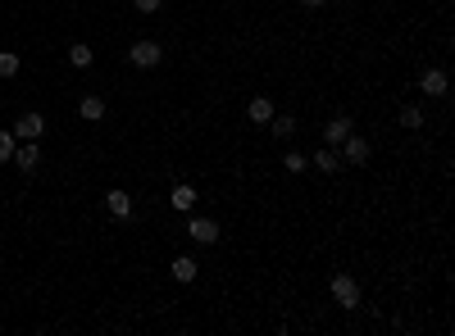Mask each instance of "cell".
Wrapping results in <instances>:
<instances>
[{"label": "cell", "instance_id": "1", "mask_svg": "<svg viewBox=\"0 0 455 336\" xmlns=\"http://www.w3.org/2000/svg\"><path fill=\"white\" fill-rule=\"evenodd\" d=\"M128 59H132L137 68H155V64L164 59V46H160V41H146V37H141V41H132Z\"/></svg>", "mask_w": 455, "mask_h": 336}, {"label": "cell", "instance_id": "2", "mask_svg": "<svg viewBox=\"0 0 455 336\" xmlns=\"http://www.w3.org/2000/svg\"><path fill=\"white\" fill-rule=\"evenodd\" d=\"M333 300L342 304V309H355V304H360V286H355L351 273H337V277H333Z\"/></svg>", "mask_w": 455, "mask_h": 336}, {"label": "cell", "instance_id": "3", "mask_svg": "<svg viewBox=\"0 0 455 336\" xmlns=\"http://www.w3.org/2000/svg\"><path fill=\"white\" fill-rule=\"evenodd\" d=\"M41 132H46V119L37 114V109H28V114L14 123V141H37Z\"/></svg>", "mask_w": 455, "mask_h": 336}, {"label": "cell", "instance_id": "4", "mask_svg": "<svg viewBox=\"0 0 455 336\" xmlns=\"http://www.w3.org/2000/svg\"><path fill=\"white\" fill-rule=\"evenodd\" d=\"M337 155H342L346 164H355V168H360V164H369V155H373V146H369L364 137H355V132H351L346 141H342V150H337Z\"/></svg>", "mask_w": 455, "mask_h": 336}, {"label": "cell", "instance_id": "5", "mask_svg": "<svg viewBox=\"0 0 455 336\" xmlns=\"http://www.w3.org/2000/svg\"><path fill=\"white\" fill-rule=\"evenodd\" d=\"M187 237H192L196 246H214V241H219V223H214V218H192V223H187Z\"/></svg>", "mask_w": 455, "mask_h": 336}, {"label": "cell", "instance_id": "6", "mask_svg": "<svg viewBox=\"0 0 455 336\" xmlns=\"http://www.w3.org/2000/svg\"><path fill=\"white\" fill-rule=\"evenodd\" d=\"M419 87L428 91V96H446V91H451V77H446V68H423Z\"/></svg>", "mask_w": 455, "mask_h": 336}, {"label": "cell", "instance_id": "7", "mask_svg": "<svg viewBox=\"0 0 455 336\" xmlns=\"http://www.w3.org/2000/svg\"><path fill=\"white\" fill-rule=\"evenodd\" d=\"M10 164H19L23 173H37V164H41V150H37V141L14 146V159H10Z\"/></svg>", "mask_w": 455, "mask_h": 336}, {"label": "cell", "instance_id": "8", "mask_svg": "<svg viewBox=\"0 0 455 336\" xmlns=\"http://www.w3.org/2000/svg\"><path fill=\"white\" fill-rule=\"evenodd\" d=\"M351 132H355V128H351V119H346V114H337V119H328V128H324V141H328V146H342V141L351 137Z\"/></svg>", "mask_w": 455, "mask_h": 336}, {"label": "cell", "instance_id": "9", "mask_svg": "<svg viewBox=\"0 0 455 336\" xmlns=\"http://www.w3.org/2000/svg\"><path fill=\"white\" fill-rule=\"evenodd\" d=\"M310 164H319V173H337V168H342V155H337V146H319V150L310 155Z\"/></svg>", "mask_w": 455, "mask_h": 336}, {"label": "cell", "instance_id": "10", "mask_svg": "<svg viewBox=\"0 0 455 336\" xmlns=\"http://www.w3.org/2000/svg\"><path fill=\"white\" fill-rule=\"evenodd\" d=\"M246 119H250V123H269V119H273V100H269V96H255V100L246 105Z\"/></svg>", "mask_w": 455, "mask_h": 336}, {"label": "cell", "instance_id": "11", "mask_svg": "<svg viewBox=\"0 0 455 336\" xmlns=\"http://www.w3.org/2000/svg\"><path fill=\"white\" fill-rule=\"evenodd\" d=\"M196 273H201V264L192 255H178L174 259V282H196Z\"/></svg>", "mask_w": 455, "mask_h": 336}, {"label": "cell", "instance_id": "12", "mask_svg": "<svg viewBox=\"0 0 455 336\" xmlns=\"http://www.w3.org/2000/svg\"><path fill=\"white\" fill-rule=\"evenodd\" d=\"M196 200H201V195H196L192 182H178L174 186V209H183V214H187V209H196Z\"/></svg>", "mask_w": 455, "mask_h": 336}, {"label": "cell", "instance_id": "13", "mask_svg": "<svg viewBox=\"0 0 455 336\" xmlns=\"http://www.w3.org/2000/svg\"><path fill=\"white\" fill-rule=\"evenodd\" d=\"M105 205H109V214H114V218H128L132 214V195L128 191H109Z\"/></svg>", "mask_w": 455, "mask_h": 336}, {"label": "cell", "instance_id": "14", "mask_svg": "<svg viewBox=\"0 0 455 336\" xmlns=\"http://www.w3.org/2000/svg\"><path fill=\"white\" fill-rule=\"evenodd\" d=\"M77 114H82L87 123H100V119H105V100H100V96H82V105H77Z\"/></svg>", "mask_w": 455, "mask_h": 336}, {"label": "cell", "instance_id": "15", "mask_svg": "<svg viewBox=\"0 0 455 336\" xmlns=\"http://www.w3.org/2000/svg\"><path fill=\"white\" fill-rule=\"evenodd\" d=\"M269 132L278 137V141H287V137H296V119H292V114H282V119L273 114V119H269Z\"/></svg>", "mask_w": 455, "mask_h": 336}, {"label": "cell", "instance_id": "16", "mask_svg": "<svg viewBox=\"0 0 455 336\" xmlns=\"http://www.w3.org/2000/svg\"><path fill=\"white\" fill-rule=\"evenodd\" d=\"M91 59H96V55H91V46L87 41H77V46H68V64L73 68H87Z\"/></svg>", "mask_w": 455, "mask_h": 336}, {"label": "cell", "instance_id": "17", "mask_svg": "<svg viewBox=\"0 0 455 336\" xmlns=\"http://www.w3.org/2000/svg\"><path fill=\"white\" fill-rule=\"evenodd\" d=\"M401 128H405V132H419V128H423V109H419V105H405V109H401Z\"/></svg>", "mask_w": 455, "mask_h": 336}, {"label": "cell", "instance_id": "18", "mask_svg": "<svg viewBox=\"0 0 455 336\" xmlns=\"http://www.w3.org/2000/svg\"><path fill=\"white\" fill-rule=\"evenodd\" d=\"M282 164H287V173H305V168H310V155L287 150V155H282Z\"/></svg>", "mask_w": 455, "mask_h": 336}, {"label": "cell", "instance_id": "19", "mask_svg": "<svg viewBox=\"0 0 455 336\" xmlns=\"http://www.w3.org/2000/svg\"><path fill=\"white\" fill-rule=\"evenodd\" d=\"M19 64H23V59L14 50H0V77H14V73H19Z\"/></svg>", "mask_w": 455, "mask_h": 336}, {"label": "cell", "instance_id": "20", "mask_svg": "<svg viewBox=\"0 0 455 336\" xmlns=\"http://www.w3.org/2000/svg\"><path fill=\"white\" fill-rule=\"evenodd\" d=\"M14 132H0V159H14Z\"/></svg>", "mask_w": 455, "mask_h": 336}, {"label": "cell", "instance_id": "21", "mask_svg": "<svg viewBox=\"0 0 455 336\" xmlns=\"http://www.w3.org/2000/svg\"><path fill=\"white\" fill-rule=\"evenodd\" d=\"M160 5H164V0H132V10H137V14H155Z\"/></svg>", "mask_w": 455, "mask_h": 336}, {"label": "cell", "instance_id": "22", "mask_svg": "<svg viewBox=\"0 0 455 336\" xmlns=\"http://www.w3.org/2000/svg\"><path fill=\"white\" fill-rule=\"evenodd\" d=\"M301 5H310V10H319V5H324V0H301Z\"/></svg>", "mask_w": 455, "mask_h": 336}]
</instances>
